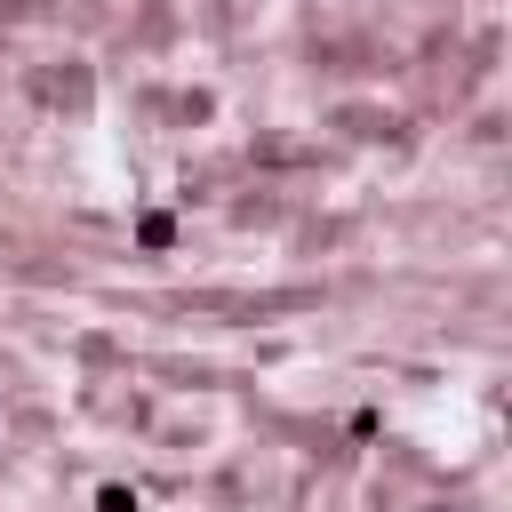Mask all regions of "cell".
I'll return each instance as SVG.
<instances>
[{
    "mask_svg": "<svg viewBox=\"0 0 512 512\" xmlns=\"http://www.w3.org/2000/svg\"><path fill=\"white\" fill-rule=\"evenodd\" d=\"M136 248L168 256V248H176V216H168V208H144V216H136Z\"/></svg>",
    "mask_w": 512,
    "mask_h": 512,
    "instance_id": "1",
    "label": "cell"
},
{
    "mask_svg": "<svg viewBox=\"0 0 512 512\" xmlns=\"http://www.w3.org/2000/svg\"><path fill=\"white\" fill-rule=\"evenodd\" d=\"M432 512H448V504H432Z\"/></svg>",
    "mask_w": 512,
    "mask_h": 512,
    "instance_id": "3",
    "label": "cell"
},
{
    "mask_svg": "<svg viewBox=\"0 0 512 512\" xmlns=\"http://www.w3.org/2000/svg\"><path fill=\"white\" fill-rule=\"evenodd\" d=\"M96 512H144V496L120 488V480H104V488H96Z\"/></svg>",
    "mask_w": 512,
    "mask_h": 512,
    "instance_id": "2",
    "label": "cell"
}]
</instances>
